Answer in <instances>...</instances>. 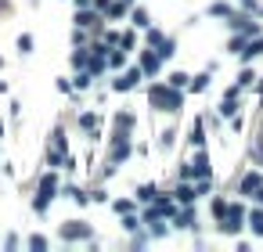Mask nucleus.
Here are the masks:
<instances>
[{"label": "nucleus", "instance_id": "obj_1", "mask_svg": "<svg viewBox=\"0 0 263 252\" xmlns=\"http://www.w3.org/2000/svg\"><path fill=\"white\" fill-rule=\"evenodd\" d=\"M252 227H256L259 234H263V213H256V216H252Z\"/></svg>", "mask_w": 263, "mask_h": 252}]
</instances>
